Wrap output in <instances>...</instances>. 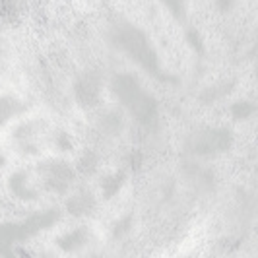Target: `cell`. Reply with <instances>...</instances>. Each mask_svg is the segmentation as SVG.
<instances>
[{
	"instance_id": "obj_18",
	"label": "cell",
	"mask_w": 258,
	"mask_h": 258,
	"mask_svg": "<svg viewBox=\"0 0 258 258\" xmlns=\"http://www.w3.org/2000/svg\"><path fill=\"white\" fill-rule=\"evenodd\" d=\"M216 6L220 8L221 12H227L233 6V0H216Z\"/></svg>"
},
{
	"instance_id": "obj_5",
	"label": "cell",
	"mask_w": 258,
	"mask_h": 258,
	"mask_svg": "<svg viewBox=\"0 0 258 258\" xmlns=\"http://www.w3.org/2000/svg\"><path fill=\"white\" fill-rule=\"evenodd\" d=\"M39 173L45 181V186L52 192H66L68 186L72 184L74 179V171L64 161H51L39 167Z\"/></svg>"
},
{
	"instance_id": "obj_8",
	"label": "cell",
	"mask_w": 258,
	"mask_h": 258,
	"mask_svg": "<svg viewBox=\"0 0 258 258\" xmlns=\"http://www.w3.org/2000/svg\"><path fill=\"white\" fill-rule=\"evenodd\" d=\"M10 190L22 200H35L37 198V192L29 186L26 173H16L10 177Z\"/></svg>"
},
{
	"instance_id": "obj_12",
	"label": "cell",
	"mask_w": 258,
	"mask_h": 258,
	"mask_svg": "<svg viewBox=\"0 0 258 258\" xmlns=\"http://www.w3.org/2000/svg\"><path fill=\"white\" fill-rule=\"evenodd\" d=\"M254 113V105L248 103V101H237V103H233L231 107V115L233 118H237V120H245L248 116Z\"/></svg>"
},
{
	"instance_id": "obj_7",
	"label": "cell",
	"mask_w": 258,
	"mask_h": 258,
	"mask_svg": "<svg viewBox=\"0 0 258 258\" xmlns=\"http://www.w3.org/2000/svg\"><path fill=\"white\" fill-rule=\"evenodd\" d=\"M66 208L74 216H84V214H90L91 210L95 208V198H93V194L90 190H80L68 200Z\"/></svg>"
},
{
	"instance_id": "obj_3",
	"label": "cell",
	"mask_w": 258,
	"mask_h": 258,
	"mask_svg": "<svg viewBox=\"0 0 258 258\" xmlns=\"http://www.w3.org/2000/svg\"><path fill=\"white\" fill-rule=\"evenodd\" d=\"M58 210H47L35 216H29L24 221H12V223H2L0 225V252L10 254L12 245L22 243L29 237L37 235L39 231L51 227L54 221H58Z\"/></svg>"
},
{
	"instance_id": "obj_15",
	"label": "cell",
	"mask_w": 258,
	"mask_h": 258,
	"mask_svg": "<svg viewBox=\"0 0 258 258\" xmlns=\"http://www.w3.org/2000/svg\"><path fill=\"white\" fill-rule=\"evenodd\" d=\"M130 223H132V218H124V220L116 221L115 223V229H113V233H115V237H120V235H124V233L130 229Z\"/></svg>"
},
{
	"instance_id": "obj_16",
	"label": "cell",
	"mask_w": 258,
	"mask_h": 258,
	"mask_svg": "<svg viewBox=\"0 0 258 258\" xmlns=\"http://www.w3.org/2000/svg\"><path fill=\"white\" fill-rule=\"evenodd\" d=\"M128 165L132 169H140V165H142V154H140L138 150H134V152L128 155Z\"/></svg>"
},
{
	"instance_id": "obj_6",
	"label": "cell",
	"mask_w": 258,
	"mask_h": 258,
	"mask_svg": "<svg viewBox=\"0 0 258 258\" xmlns=\"http://www.w3.org/2000/svg\"><path fill=\"white\" fill-rule=\"evenodd\" d=\"M74 95L84 107L95 105L99 101V78L95 74H84L74 86Z\"/></svg>"
},
{
	"instance_id": "obj_10",
	"label": "cell",
	"mask_w": 258,
	"mask_h": 258,
	"mask_svg": "<svg viewBox=\"0 0 258 258\" xmlns=\"http://www.w3.org/2000/svg\"><path fill=\"white\" fill-rule=\"evenodd\" d=\"M122 181H124V175H122V173H113V175L105 177L103 182H101L105 198H113V196L118 192V188L122 186Z\"/></svg>"
},
{
	"instance_id": "obj_13",
	"label": "cell",
	"mask_w": 258,
	"mask_h": 258,
	"mask_svg": "<svg viewBox=\"0 0 258 258\" xmlns=\"http://www.w3.org/2000/svg\"><path fill=\"white\" fill-rule=\"evenodd\" d=\"M169 12L173 14L177 20H184L186 16V6H184V0H159Z\"/></svg>"
},
{
	"instance_id": "obj_2",
	"label": "cell",
	"mask_w": 258,
	"mask_h": 258,
	"mask_svg": "<svg viewBox=\"0 0 258 258\" xmlns=\"http://www.w3.org/2000/svg\"><path fill=\"white\" fill-rule=\"evenodd\" d=\"M111 91L122 107L142 124H154L157 120V101L154 95L140 86L132 74H118L111 82Z\"/></svg>"
},
{
	"instance_id": "obj_17",
	"label": "cell",
	"mask_w": 258,
	"mask_h": 258,
	"mask_svg": "<svg viewBox=\"0 0 258 258\" xmlns=\"http://www.w3.org/2000/svg\"><path fill=\"white\" fill-rule=\"evenodd\" d=\"M56 144H58L64 152L66 150H72V142H70V138H68L66 134H58V136H56Z\"/></svg>"
},
{
	"instance_id": "obj_20",
	"label": "cell",
	"mask_w": 258,
	"mask_h": 258,
	"mask_svg": "<svg viewBox=\"0 0 258 258\" xmlns=\"http://www.w3.org/2000/svg\"><path fill=\"white\" fill-rule=\"evenodd\" d=\"M2 165H4V157L0 155V167H2Z\"/></svg>"
},
{
	"instance_id": "obj_9",
	"label": "cell",
	"mask_w": 258,
	"mask_h": 258,
	"mask_svg": "<svg viewBox=\"0 0 258 258\" xmlns=\"http://www.w3.org/2000/svg\"><path fill=\"white\" fill-rule=\"evenodd\" d=\"M86 241H88V233L84 231V229H74V231H68L66 235L58 237L56 243L66 252H74V250H78V248H82V246L86 245Z\"/></svg>"
},
{
	"instance_id": "obj_19",
	"label": "cell",
	"mask_w": 258,
	"mask_h": 258,
	"mask_svg": "<svg viewBox=\"0 0 258 258\" xmlns=\"http://www.w3.org/2000/svg\"><path fill=\"white\" fill-rule=\"evenodd\" d=\"M6 120H4V116H2V113H0V124H4Z\"/></svg>"
},
{
	"instance_id": "obj_4",
	"label": "cell",
	"mask_w": 258,
	"mask_h": 258,
	"mask_svg": "<svg viewBox=\"0 0 258 258\" xmlns=\"http://www.w3.org/2000/svg\"><path fill=\"white\" fill-rule=\"evenodd\" d=\"M231 146V134L225 128H206L194 132L188 140V150L194 155H216Z\"/></svg>"
},
{
	"instance_id": "obj_11",
	"label": "cell",
	"mask_w": 258,
	"mask_h": 258,
	"mask_svg": "<svg viewBox=\"0 0 258 258\" xmlns=\"http://www.w3.org/2000/svg\"><path fill=\"white\" fill-rule=\"evenodd\" d=\"M78 169L84 175H91L97 169V155L93 154V152H86V154L80 157V161H78Z\"/></svg>"
},
{
	"instance_id": "obj_14",
	"label": "cell",
	"mask_w": 258,
	"mask_h": 258,
	"mask_svg": "<svg viewBox=\"0 0 258 258\" xmlns=\"http://www.w3.org/2000/svg\"><path fill=\"white\" fill-rule=\"evenodd\" d=\"M186 39H188V43H190V47H192L194 51H198V52L204 51V41H202L200 33H198L196 29H188V33H186Z\"/></svg>"
},
{
	"instance_id": "obj_1",
	"label": "cell",
	"mask_w": 258,
	"mask_h": 258,
	"mask_svg": "<svg viewBox=\"0 0 258 258\" xmlns=\"http://www.w3.org/2000/svg\"><path fill=\"white\" fill-rule=\"evenodd\" d=\"M111 41L128 58H132L136 64L144 68L155 80H159V82H173L175 80V78L167 76L161 70L159 56H157L154 45L150 43V39H148V35L144 33L142 29L130 26V24H116L111 29Z\"/></svg>"
}]
</instances>
